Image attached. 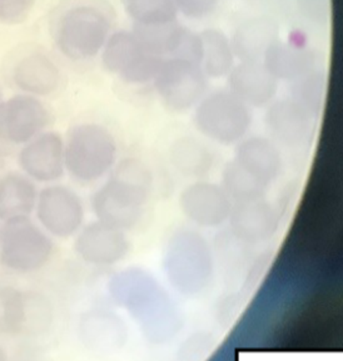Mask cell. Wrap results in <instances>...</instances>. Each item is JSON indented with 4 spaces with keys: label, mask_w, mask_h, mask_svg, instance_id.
I'll return each mask as SVG.
<instances>
[{
    "label": "cell",
    "mask_w": 343,
    "mask_h": 361,
    "mask_svg": "<svg viewBox=\"0 0 343 361\" xmlns=\"http://www.w3.org/2000/svg\"><path fill=\"white\" fill-rule=\"evenodd\" d=\"M109 180L92 197L96 220L119 228L130 230L139 224L152 191V173L146 164L127 158L113 167Z\"/></svg>",
    "instance_id": "obj_1"
},
{
    "label": "cell",
    "mask_w": 343,
    "mask_h": 361,
    "mask_svg": "<svg viewBox=\"0 0 343 361\" xmlns=\"http://www.w3.org/2000/svg\"><path fill=\"white\" fill-rule=\"evenodd\" d=\"M117 157V141L101 124H77L64 141L66 172L82 183H92L108 175Z\"/></svg>",
    "instance_id": "obj_2"
},
{
    "label": "cell",
    "mask_w": 343,
    "mask_h": 361,
    "mask_svg": "<svg viewBox=\"0 0 343 361\" xmlns=\"http://www.w3.org/2000/svg\"><path fill=\"white\" fill-rule=\"evenodd\" d=\"M56 245L51 235L29 217L1 222L0 266L18 275L43 270L51 262Z\"/></svg>",
    "instance_id": "obj_3"
},
{
    "label": "cell",
    "mask_w": 343,
    "mask_h": 361,
    "mask_svg": "<svg viewBox=\"0 0 343 361\" xmlns=\"http://www.w3.org/2000/svg\"><path fill=\"white\" fill-rule=\"evenodd\" d=\"M163 264L170 283L185 295L201 293L208 285L213 271L208 243L192 230H182L172 236Z\"/></svg>",
    "instance_id": "obj_4"
},
{
    "label": "cell",
    "mask_w": 343,
    "mask_h": 361,
    "mask_svg": "<svg viewBox=\"0 0 343 361\" xmlns=\"http://www.w3.org/2000/svg\"><path fill=\"white\" fill-rule=\"evenodd\" d=\"M111 35V20L94 6H77L68 9L56 27L59 51L73 61H87L101 51Z\"/></svg>",
    "instance_id": "obj_5"
},
{
    "label": "cell",
    "mask_w": 343,
    "mask_h": 361,
    "mask_svg": "<svg viewBox=\"0 0 343 361\" xmlns=\"http://www.w3.org/2000/svg\"><path fill=\"white\" fill-rule=\"evenodd\" d=\"M194 124L206 138L223 146L237 145L247 135L252 113L231 92H216L198 102Z\"/></svg>",
    "instance_id": "obj_6"
},
{
    "label": "cell",
    "mask_w": 343,
    "mask_h": 361,
    "mask_svg": "<svg viewBox=\"0 0 343 361\" xmlns=\"http://www.w3.org/2000/svg\"><path fill=\"white\" fill-rule=\"evenodd\" d=\"M53 306L43 293L34 290H0V325L18 336H39L53 324Z\"/></svg>",
    "instance_id": "obj_7"
},
{
    "label": "cell",
    "mask_w": 343,
    "mask_h": 361,
    "mask_svg": "<svg viewBox=\"0 0 343 361\" xmlns=\"http://www.w3.org/2000/svg\"><path fill=\"white\" fill-rule=\"evenodd\" d=\"M153 85L166 107L185 112L202 99L207 90V75L198 64L180 58H166Z\"/></svg>",
    "instance_id": "obj_8"
},
{
    "label": "cell",
    "mask_w": 343,
    "mask_h": 361,
    "mask_svg": "<svg viewBox=\"0 0 343 361\" xmlns=\"http://www.w3.org/2000/svg\"><path fill=\"white\" fill-rule=\"evenodd\" d=\"M164 59L144 51L133 32L125 30L111 34L101 49L104 68L130 85L153 82Z\"/></svg>",
    "instance_id": "obj_9"
},
{
    "label": "cell",
    "mask_w": 343,
    "mask_h": 361,
    "mask_svg": "<svg viewBox=\"0 0 343 361\" xmlns=\"http://www.w3.org/2000/svg\"><path fill=\"white\" fill-rule=\"evenodd\" d=\"M34 214L45 231L62 240L75 236L85 225L83 201L66 185L49 183L39 190Z\"/></svg>",
    "instance_id": "obj_10"
},
{
    "label": "cell",
    "mask_w": 343,
    "mask_h": 361,
    "mask_svg": "<svg viewBox=\"0 0 343 361\" xmlns=\"http://www.w3.org/2000/svg\"><path fill=\"white\" fill-rule=\"evenodd\" d=\"M51 114L38 97L15 94L0 103V141L23 146L44 132Z\"/></svg>",
    "instance_id": "obj_11"
},
{
    "label": "cell",
    "mask_w": 343,
    "mask_h": 361,
    "mask_svg": "<svg viewBox=\"0 0 343 361\" xmlns=\"http://www.w3.org/2000/svg\"><path fill=\"white\" fill-rule=\"evenodd\" d=\"M17 164L20 172L35 183H56L66 173L62 135L53 130L42 132L23 145Z\"/></svg>",
    "instance_id": "obj_12"
},
{
    "label": "cell",
    "mask_w": 343,
    "mask_h": 361,
    "mask_svg": "<svg viewBox=\"0 0 343 361\" xmlns=\"http://www.w3.org/2000/svg\"><path fill=\"white\" fill-rule=\"evenodd\" d=\"M74 252L92 266L117 265L130 252V243L123 230L103 224L90 222L74 236Z\"/></svg>",
    "instance_id": "obj_13"
},
{
    "label": "cell",
    "mask_w": 343,
    "mask_h": 361,
    "mask_svg": "<svg viewBox=\"0 0 343 361\" xmlns=\"http://www.w3.org/2000/svg\"><path fill=\"white\" fill-rule=\"evenodd\" d=\"M180 207L194 225L213 228L228 221L233 202L220 185L196 180L180 192Z\"/></svg>",
    "instance_id": "obj_14"
},
{
    "label": "cell",
    "mask_w": 343,
    "mask_h": 361,
    "mask_svg": "<svg viewBox=\"0 0 343 361\" xmlns=\"http://www.w3.org/2000/svg\"><path fill=\"white\" fill-rule=\"evenodd\" d=\"M313 117L292 99L270 102L266 111V130L277 146L297 149L313 137Z\"/></svg>",
    "instance_id": "obj_15"
},
{
    "label": "cell",
    "mask_w": 343,
    "mask_h": 361,
    "mask_svg": "<svg viewBox=\"0 0 343 361\" xmlns=\"http://www.w3.org/2000/svg\"><path fill=\"white\" fill-rule=\"evenodd\" d=\"M281 214L266 198L233 203L230 225L233 236L251 246L270 241L281 225Z\"/></svg>",
    "instance_id": "obj_16"
},
{
    "label": "cell",
    "mask_w": 343,
    "mask_h": 361,
    "mask_svg": "<svg viewBox=\"0 0 343 361\" xmlns=\"http://www.w3.org/2000/svg\"><path fill=\"white\" fill-rule=\"evenodd\" d=\"M228 85L232 94L248 107H266L273 102L278 80L261 62H241L232 68Z\"/></svg>",
    "instance_id": "obj_17"
},
{
    "label": "cell",
    "mask_w": 343,
    "mask_h": 361,
    "mask_svg": "<svg viewBox=\"0 0 343 361\" xmlns=\"http://www.w3.org/2000/svg\"><path fill=\"white\" fill-rule=\"evenodd\" d=\"M237 164L268 187L283 172V158L275 142L254 135L238 142L235 149Z\"/></svg>",
    "instance_id": "obj_18"
},
{
    "label": "cell",
    "mask_w": 343,
    "mask_h": 361,
    "mask_svg": "<svg viewBox=\"0 0 343 361\" xmlns=\"http://www.w3.org/2000/svg\"><path fill=\"white\" fill-rule=\"evenodd\" d=\"M13 83L25 94L49 96L61 85V71L51 58L34 51L18 61L11 72Z\"/></svg>",
    "instance_id": "obj_19"
},
{
    "label": "cell",
    "mask_w": 343,
    "mask_h": 361,
    "mask_svg": "<svg viewBox=\"0 0 343 361\" xmlns=\"http://www.w3.org/2000/svg\"><path fill=\"white\" fill-rule=\"evenodd\" d=\"M262 63L277 80H294L318 68V56L304 45L278 39L266 51Z\"/></svg>",
    "instance_id": "obj_20"
},
{
    "label": "cell",
    "mask_w": 343,
    "mask_h": 361,
    "mask_svg": "<svg viewBox=\"0 0 343 361\" xmlns=\"http://www.w3.org/2000/svg\"><path fill=\"white\" fill-rule=\"evenodd\" d=\"M276 40H278V25L273 19L252 18L237 29L231 40L232 49L241 62H259Z\"/></svg>",
    "instance_id": "obj_21"
},
{
    "label": "cell",
    "mask_w": 343,
    "mask_h": 361,
    "mask_svg": "<svg viewBox=\"0 0 343 361\" xmlns=\"http://www.w3.org/2000/svg\"><path fill=\"white\" fill-rule=\"evenodd\" d=\"M38 187L22 172H8L0 177V222L34 214Z\"/></svg>",
    "instance_id": "obj_22"
},
{
    "label": "cell",
    "mask_w": 343,
    "mask_h": 361,
    "mask_svg": "<svg viewBox=\"0 0 343 361\" xmlns=\"http://www.w3.org/2000/svg\"><path fill=\"white\" fill-rule=\"evenodd\" d=\"M187 32L188 29L177 20L151 25L135 24L133 27V34L143 49L161 58H175Z\"/></svg>",
    "instance_id": "obj_23"
},
{
    "label": "cell",
    "mask_w": 343,
    "mask_h": 361,
    "mask_svg": "<svg viewBox=\"0 0 343 361\" xmlns=\"http://www.w3.org/2000/svg\"><path fill=\"white\" fill-rule=\"evenodd\" d=\"M169 157L177 172L191 178L208 175L214 164L213 153L208 147L191 137L177 140L170 147Z\"/></svg>",
    "instance_id": "obj_24"
},
{
    "label": "cell",
    "mask_w": 343,
    "mask_h": 361,
    "mask_svg": "<svg viewBox=\"0 0 343 361\" xmlns=\"http://www.w3.org/2000/svg\"><path fill=\"white\" fill-rule=\"evenodd\" d=\"M201 35L202 40L203 72L211 78H223L231 73L235 67V53L231 40L218 29H206Z\"/></svg>",
    "instance_id": "obj_25"
},
{
    "label": "cell",
    "mask_w": 343,
    "mask_h": 361,
    "mask_svg": "<svg viewBox=\"0 0 343 361\" xmlns=\"http://www.w3.org/2000/svg\"><path fill=\"white\" fill-rule=\"evenodd\" d=\"M328 79L325 71L316 68L302 77L292 80L291 99L316 118L321 114L326 102Z\"/></svg>",
    "instance_id": "obj_26"
},
{
    "label": "cell",
    "mask_w": 343,
    "mask_h": 361,
    "mask_svg": "<svg viewBox=\"0 0 343 361\" xmlns=\"http://www.w3.org/2000/svg\"><path fill=\"white\" fill-rule=\"evenodd\" d=\"M220 186L233 203L247 202L266 198L268 188L237 164L235 159L225 164L222 171Z\"/></svg>",
    "instance_id": "obj_27"
},
{
    "label": "cell",
    "mask_w": 343,
    "mask_h": 361,
    "mask_svg": "<svg viewBox=\"0 0 343 361\" xmlns=\"http://www.w3.org/2000/svg\"><path fill=\"white\" fill-rule=\"evenodd\" d=\"M123 6L135 24H164L178 16L175 0H123Z\"/></svg>",
    "instance_id": "obj_28"
},
{
    "label": "cell",
    "mask_w": 343,
    "mask_h": 361,
    "mask_svg": "<svg viewBox=\"0 0 343 361\" xmlns=\"http://www.w3.org/2000/svg\"><path fill=\"white\" fill-rule=\"evenodd\" d=\"M33 0H0V22H23L28 17Z\"/></svg>",
    "instance_id": "obj_29"
},
{
    "label": "cell",
    "mask_w": 343,
    "mask_h": 361,
    "mask_svg": "<svg viewBox=\"0 0 343 361\" xmlns=\"http://www.w3.org/2000/svg\"><path fill=\"white\" fill-rule=\"evenodd\" d=\"M177 11L192 19H201L212 14L220 0H175Z\"/></svg>",
    "instance_id": "obj_30"
},
{
    "label": "cell",
    "mask_w": 343,
    "mask_h": 361,
    "mask_svg": "<svg viewBox=\"0 0 343 361\" xmlns=\"http://www.w3.org/2000/svg\"><path fill=\"white\" fill-rule=\"evenodd\" d=\"M299 6L311 22H327L331 14V0H299Z\"/></svg>",
    "instance_id": "obj_31"
},
{
    "label": "cell",
    "mask_w": 343,
    "mask_h": 361,
    "mask_svg": "<svg viewBox=\"0 0 343 361\" xmlns=\"http://www.w3.org/2000/svg\"><path fill=\"white\" fill-rule=\"evenodd\" d=\"M270 255H272L270 251H266V252L258 255L257 257L251 259L252 264L248 267L246 277L243 280V290L244 291H249L258 282L266 269L268 267V264L270 262Z\"/></svg>",
    "instance_id": "obj_32"
},
{
    "label": "cell",
    "mask_w": 343,
    "mask_h": 361,
    "mask_svg": "<svg viewBox=\"0 0 343 361\" xmlns=\"http://www.w3.org/2000/svg\"><path fill=\"white\" fill-rule=\"evenodd\" d=\"M8 359H9V356H8L6 350L0 345V361H6Z\"/></svg>",
    "instance_id": "obj_33"
},
{
    "label": "cell",
    "mask_w": 343,
    "mask_h": 361,
    "mask_svg": "<svg viewBox=\"0 0 343 361\" xmlns=\"http://www.w3.org/2000/svg\"><path fill=\"white\" fill-rule=\"evenodd\" d=\"M3 102V93H1V90H0V103Z\"/></svg>",
    "instance_id": "obj_34"
},
{
    "label": "cell",
    "mask_w": 343,
    "mask_h": 361,
    "mask_svg": "<svg viewBox=\"0 0 343 361\" xmlns=\"http://www.w3.org/2000/svg\"><path fill=\"white\" fill-rule=\"evenodd\" d=\"M0 231H1V222H0Z\"/></svg>",
    "instance_id": "obj_35"
}]
</instances>
